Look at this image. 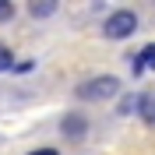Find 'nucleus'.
<instances>
[{
  "mask_svg": "<svg viewBox=\"0 0 155 155\" xmlns=\"http://www.w3.org/2000/svg\"><path fill=\"white\" fill-rule=\"evenodd\" d=\"M57 11V0H42V4H32V14L35 18H46V14H53Z\"/></svg>",
  "mask_w": 155,
  "mask_h": 155,
  "instance_id": "obj_6",
  "label": "nucleus"
},
{
  "mask_svg": "<svg viewBox=\"0 0 155 155\" xmlns=\"http://www.w3.org/2000/svg\"><path fill=\"white\" fill-rule=\"evenodd\" d=\"M11 14H14V7H11L7 0H0V21H7V18H11Z\"/></svg>",
  "mask_w": 155,
  "mask_h": 155,
  "instance_id": "obj_8",
  "label": "nucleus"
},
{
  "mask_svg": "<svg viewBox=\"0 0 155 155\" xmlns=\"http://www.w3.org/2000/svg\"><path fill=\"white\" fill-rule=\"evenodd\" d=\"M137 106H141V116L155 127V95H141V99H137Z\"/></svg>",
  "mask_w": 155,
  "mask_h": 155,
  "instance_id": "obj_4",
  "label": "nucleus"
},
{
  "mask_svg": "<svg viewBox=\"0 0 155 155\" xmlns=\"http://www.w3.org/2000/svg\"><path fill=\"white\" fill-rule=\"evenodd\" d=\"M0 71H14V57L7 46H0Z\"/></svg>",
  "mask_w": 155,
  "mask_h": 155,
  "instance_id": "obj_7",
  "label": "nucleus"
},
{
  "mask_svg": "<svg viewBox=\"0 0 155 155\" xmlns=\"http://www.w3.org/2000/svg\"><path fill=\"white\" fill-rule=\"evenodd\" d=\"M134 28H137L134 11H113V14L106 18V35L109 39H127Z\"/></svg>",
  "mask_w": 155,
  "mask_h": 155,
  "instance_id": "obj_2",
  "label": "nucleus"
},
{
  "mask_svg": "<svg viewBox=\"0 0 155 155\" xmlns=\"http://www.w3.org/2000/svg\"><path fill=\"white\" fill-rule=\"evenodd\" d=\"M85 120H81V116H67V120H64V130H67V134H85Z\"/></svg>",
  "mask_w": 155,
  "mask_h": 155,
  "instance_id": "obj_5",
  "label": "nucleus"
},
{
  "mask_svg": "<svg viewBox=\"0 0 155 155\" xmlns=\"http://www.w3.org/2000/svg\"><path fill=\"white\" fill-rule=\"evenodd\" d=\"M116 92H120V81L109 78V74L92 78V81H85V85L78 88V95H81V99H92V102H99V99H113Z\"/></svg>",
  "mask_w": 155,
  "mask_h": 155,
  "instance_id": "obj_1",
  "label": "nucleus"
},
{
  "mask_svg": "<svg viewBox=\"0 0 155 155\" xmlns=\"http://www.w3.org/2000/svg\"><path fill=\"white\" fill-rule=\"evenodd\" d=\"M28 155H57V148H39V152H28Z\"/></svg>",
  "mask_w": 155,
  "mask_h": 155,
  "instance_id": "obj_9",
  "label": "nucleus"
},
{
  "mask_svg": "<svg viewBox=\"0 0 155 155\" xmlns=\"http://www.w3.org/2000/svg\"><path fill=\"white\" fill-rule=\"evenodd\" d=\"M152 67H155V46H145L141 53H134V74L152 71Z\"/></svg>",
  "mask_w": 155,
  "mask_h": 155,
  "instance_id": "obj_3",
  "label": "nucleus"
}]
</instances>
